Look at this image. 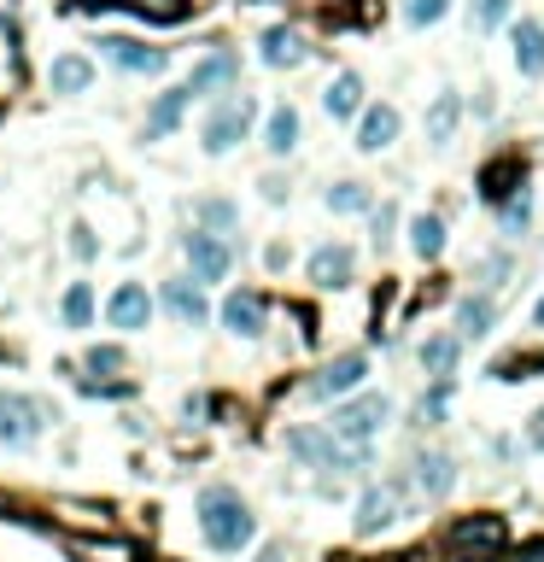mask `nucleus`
<instances>
[{
	"label": "nucleus",
	"instance_id": "nucleus-1",
	"mask_svg": "<svg viewBox=\"0 0 544 562\" xmlns=\"http://www.w3.org/2000/svg\"><path fill=\"white\" fill-rule=\"evenodd\" d=\"M194 516H199V534H206V544L217 557H234L258 539V516H252V504L234 486H206L194 504Z\"/></svg>",
	"mask_w": 544,
	"mask_h": 562
},
{
	"label": "nucleus",
	"instance_id": "nucleus-2",
	"mask_svg": "<svg viewBox=\"0 0 544 562\" xmlns=\"http://www.w3.org/2000/svg\"><path fill=\"white\" fill-rule=\"evenodd\" d=\"M252 117H258V100L252 94H223L206 112V124H199V147H206L211 159H223V152H234L252 135Z\"/></svg>",
	"mask_w": 544,
	"mask_h": 562
},
{
	"label": "nucleus",
	"instance_id": "nucleus-3",
	"mask_svg": "<svg viewBox=\"0 0 544 562\" xmlns=\"http://www.w3.org/2000/svg\"><path fill=\"white\" fill-rule=\"evenodd\" d=\"M504 544H509V521L491 516V509H481V516H456V521L445 527V551L463 557V562H474V557H498Z\"/></svg>",
	"mask_w": 544,
	"mask_h": 562
},
{
	"label": "nucleus",
	"instance_id": "nucleus-4",
	"mask_svg": "<svg viewBox=\"0 0 544 562\" xmlns=\"http://www.w3.org/2000/svg\"><path fill=\"white\" fill-rule=\"evenodd\" d=\"M386 416H393V399H386V393H357V399H346L334 411L328 434L346 439V446H369V439L386 428Z\"/></svg>",
	"mask_w": 544,
	"mask_h": 562
},
{
	"label": "nucleus",
	"instance_id": "nucleus-5",
	"mask_svg": "<svg viewBox=\"0 0 544 562\" xmlns=\"http://www.w3.org/2000/svg\"><path fill=\"white\" fill-rule=\"evenodd\" d=\"M287 451L311 469H363V446H346L328 428H293L287 434Z\"/></svg>",
	"mask_w": 544,
	"mask_h": 562
},
{
	"label": "nucleus",
	"instance_id": "nucleus-6",
	"mask_svg": "<svg viewBox=\"0 0 544 562\" xmlns=\"http://www.w3.org/2000/svg\"><path fill=\"white\" fill-rule=\"evenodd\" d=\"M182 252H188V276L199 287H211V282H229V269H234V246L223 241V234H211V229H194L188 241H182Z\"/></svg>",
	"mask_w": 544,
	"mask_h": 562
},
{
	"label": "nucleus",
	"instance_id": "nucleus-7",
	"mask_svg": "<svg viewBox=\"0 0 544 562\" xmlns=\"http://www.w3.org/2000/svg\"><path fill=\"white\" fill-rule=\"evenodd\" d=\"M42 404L24 393H0V451H24L42 439Z\"/></svg>",
	"mask_w": 544,
	"mask_h": 562
},
{
	"label": "nucleus",
	"instance_id": "nucleus-8",
	"mask_svg": "<svg viewBox=\"0 0 544 562\" xmlns=\"http://www.w3.org/2000/svg\"><path fill=\"white\" fill-rule=\"evenodd\" d=\"M363 375H369V357L363 352H339L334 364H322L311 375V387H304V393H311V399H346V393L363 387Z\"/></svg>",
	"mask_w": 544,
	"mask_h": 562
},
{
	"label": "nucleus",
	"instance_id": "nucleus-9",
	"mask_svg": "<svg viewBox=\"0 0 544 562\" xmlns=\"http://www.w3.org/2000/svg\"><path fill=\"white\" fill-rule=\"evenodd\" d=\"M234 82H241V54H229V47H211V54L188 71V82H182V89H188L194 100H206V94H229Z\"/></svg>",
	"mask_w": 544,
	"mask_h": 562
},
{
	"label": "nucleus",
	"instance_id": "nucleus-10",
	"mask_svg": "<svg viewBox=\"0 0 544 562\" xmlns=\"http://www.w3.org/2000/svg\"><path fill=\"white\" fill-rule=\"evenodd\" d=\"M100 59H112L117 71H129V77H159L170 54L164 47H147V42H135V36H100Z\"/></svg>",
	"mask_w": 544,
	"mask_h": 562
},
{
	"label": "nucleus",
	"instance_id": "nucleus-11",
	"mask_svg": "<svg viewBox=\"0 0 544 562\" xmlns=\"http://www.w3.org/2000/svg\"><path fill=\"white\" fill-rule=\"evenodd\" d=\"M159 305H164V311L182 322V329H206V322H211L206 287H199L194 276H170V282L159 287Z\"/></svg>",
	"mask_w": 544,
	"mask_h": 562
},
{
	"label": "nucleus",
	"instance_id": "nucleus-12",
	"mask_svg": "<svg viewBox=\"0 0 544 562\" xmlns=\"http://www.w3.org/2000/svg\"><path fill=\"white\" fill-rule=\"evenodd\" d=\"M398 509H404V486L398 481H381V486H369L363 492V498H357V534H386V527H393L398 521Z\"/></svg>",
	"mask_w": 544,
	"mask_h": 562
},
{
	"label": "nucleus",
	"instance_id": "nucleus-13",
	"mask_svg": "<svg viewBox=\"0 0 544 562\" xmlns=\"http://www.w3.org/2000/svg\"><path fill=\"white\" fill-rule=\"evenodd\" d=\"M106 322H112V329H124V334L147 329V322H152V294L141 282H117L112 299H106Z\"/></svg>",
	"mask_w": 544,
	"mask_h": 562
},
{
	"label": "nucleus",
	"instance_id": "nucleus-14",
	"mask_svg": "<svg viewBox=\"0 0 544 562\" xmlns=\"http://www.w3.org/2000/svg\"><path fill=\"white\" fill-rule=\"evenodd\" d=\"M521 187H526V159L521 152H504V159H491L481 170V199L486 206H504V199H516Z\"/></svg>",
	"mask_w": 544,
	"mask_h": 562
},
{
	"label": "nucleus",
	"instance_id": "nucleus-15",
	"mask_svg": "<svg viewBox=\"0 0 544 562\" xmlns=\"http://www.w3.org/2000/svg\"><path fill=\"white\" fill-rule=\"evenodd\" d=\"M264 322H269L264 294H252V287H234V294L223 299V329H229V334L258 340V334H264Z\"/></svg>",
	"mask_w": 544,
	"mask_h": 562
},
{
	"label": "nucleus",
	"instance_id": "nucleus-16",
	"mask_svg": "<svg viewBox=\"0 0 544 562\" xmlns=\"http://www.w3.org/2000/svg\"><path fill=\"white\" fill-rule=\"evenodd\" d=\"M194 106V94L188 89H164V94H152V106H147V141H164V135H176L182 129V117H188Z\"/></svg>",
	"mask_w": 544,
	"mask_h": 562
},
{
	"label": "nucleus",
	"instance_id": "nucleus-17",
	"mask_svg": "<svg viewBox=\"0 0 544 562\" xmlns=\"http://www.w3.org/2000/svg\"><path fill=\"white\" fill-rule=\"evenodd\" d=\"M351 269H357V259H351V246H339V241L316 246L311 259H304V276L316 287H351Z\"/></svg>",
	"mask_w": 544,
	"mask_h": 562
},
{
	"label": "nucleus",
	"instance_id": "nucleus-18",
	"mask_svg": "<svg viewBox=\"0 0 544 562\" xmlns=\"http://www.w3.org/2000/svg\"><path fill=\"white\" fill-rule=\"evenodd\" d=\"M258 59L269 65V71H293V65H304V59H311V47H304V36H299V30L276 24V30H264V42H258Z\"/></svg>",
	"mask_w": 544,
	"mask_h": 562
},
{
	"label": "nucleus",
	"instance_id": "nucleus-19",
	"mask_svg": "<svg viewBox=\"0 0 544 562\" xmlns=\"http://www.w3.org/2000/svg\"><path fill=\"white\" fill-rule=\"evenodd\" d=\"M47 89L54 94H89L94 89V59L89 54H59L47 65Z\"/></svg>",
	"mask_w": 544,
	"mask_h": 562
},
{
	"label": "nucleus",
	"instance_id": "nucleus-20",
	"mask_svg": "<svg viewBox=\"0 0 544 562\" xmlns=\"http://www.w3.org/2000/svg\"><path fill=\"white\" fill-rule=\"evenodd\" d=\"M393 141H398V112L393 106H369L363 124H357V147H363V152H386Z\"/></svg>",
	"mask_w": 544,
	"mask_h": 562
},
{
	"label": "nucleus",
	"instance_id": "nucleus-21",
	"mask_svg": "<svg viewBox=\"0 0 544 562\" xmlns=\"http://www.w3.org/2000/svg\"><path fill=\"white\" fill-rule=\"evenodd\" d=\"M451 481H456V463H451L445 451H421L416 457V486L428 492V498H445Z\"/></svg>",
	"mask_w": 544,
	"mask_h": 562
},
{
	"label": "nucleus",
	"instance_id": "nucleus-22",
	"mask_svg": "<svg viewBox=\"0 0 544 562\" xmlns=\"http://www.w3.org/2000/svg\"><path fill=\"white\" fill-rule=\"evenodd\" d=\"M509 42H516V65H521V71L526 77H544V24L539 19H521Z\"/></svg>",
	"mask_w": 544,
	"mask_h": 562
},
{
	"label": "nucleus",
	"instance_id": "nucleus-23",
	"mask_svg": "<svg viewBox=\"0 0 544 562\" xmlns=\"http://www.w3.org/2000/svg\"><path fill=\"white\" fill-rule=\"evenodd\" d=\"M456 357H463V340H456V334H433V340H421V369H428L433 381H451Z\"/></svg>",
	"mask_w": 544,
	"mask_h": 562
},
{
	"label": "nucleus",
	"instance_id": "nucleus-24",
	"mask_svg": "<svg viewBox=\"0 0 544 562\" xmlns=\"http://www.w3.org/2000/svg\"><path fill=\"white\" fill-rule=\"evenodd\" d=\"M264 147L276 152V159H287V152L299 147V112L293 106H276L264 117Z\"/></svg>",
	"mask_w": 544,
	"mask_h": 562
},
{
	"label": "nucleus",
	"instance_id": "nucleus-25",
	"mask_svg": "<svg viewBox=\"0 0 544 562\" xmlns=\"http://www.w3.org/2000/svg\"><path fill=\"white\" fill-rule=\"evenodd\" d=\"M322 106H328V117H357V106H363V77L339 71L328 82V94H322Z\"/></svg>",
	"mask_w": 544,
	"mask_h": 562
},
{
	"label": "nucleus",
	"instance_id": "nucleus-26",
	"mask_svg": "<svg viewBox=\"0 0 544 562\" xmlns=\"http://www.w3.org/2000/svg\"><path fill=\"white\" fill-rule=\"evenodd\" d=\"M59 317H65V329H94V287H89V282H71V287H65Z\"/></svg>",
	"mask_w": 544,
	"mask_h": 562
},
{
	"label": "nucleus",
	"instance_id": "nucleus-27",
	"mask_svg": "<svg viewBox=\"0 0 544 562\" xmlns=\"http://www.w3.org/2000/svg\"><path fill=\"white\" fill-rule=\"evenodd\" d=\"M481 334H491V299L468 294L463 305H456V340H481Z\"/></svg>",
	"mask_w": 544,
	"mask_h": 562
},
{
	"label": "nucleus",
	"instance_id": "nucleus-28",
	"mask_svg": "<svg viewBox=\"0 0 544 562\" xmlns=\"http://www.w3.org/2000/svg\"><path fill=\"white\" fill-rule=\"evenodd\" d=\"M456 124H463V100H456V94H439L433 112H428V141L445 147L451 135H456Z\"/></svg>",
	"mask_w": 544,
	"mask_h": 562
},
{
	"label": "nucleus",
	"instance_id": "nucleus-29",
	"mask_svg": "<svg viewBox=\"0 0 544 562\" xmlns=\"http://www.w3.org/2000/svg\"><path fill=\"white\" fill-rule=\"evenodd\" d=\"M410 246L421 252V259H439V252H445V217H439V211H421L416 223H410Z\"/></svg>",
	"mask_w": 544,
	"mask_h": 562
},
{
	"label": "nucleus",
	"instance_id": "nucleus-30",
	"mask_svg": "<svg viewBox=\"0 0 544 562\" xmlns=\"http://www.w3.org/2000/svg\"><path fill=\"white\" fill-rule=\"evenodd\" d=\"M375 199H369V187L363 182H334L328 187V211H339V217H363Z\"/></svg>",
	"mask_w": 544,
	"mask_h": 562
},
{
	"label": "nucleus",
	"instance_id": "nucleus-31",
	"mask_svg": "<svg viewBox=\"0 0 544 562\" xmlns=\"http://www.w3.org/2000/svg\"><path fill=\"white\" fill-rule=\"evenodd\" d=\"M194 217H199V223H206L211 234H229L234 223H241V211H234V199H199V206H194Z\"/></svg>",
	"mask_w": 544,
	"mask_h": 562
},
{
	"label": "nucleus",
	"instance_id": "nucleus-32",
	"mask_svg": "<svg viewBox=\"0 0 544 562\" xmlns=\"http://www.w3.org/2000/svg\"><path fill=\"white\" fill-rule=\"evenodd\" d=\"M141 19H152V24H182L188 19V0H129Z\"/></svg>",
	"mask_w": 544,
	"mask_h": 562
},
{
	"label": "nucleus",
	"instance_id": "nucleus-33",
	"mask_svg": "<svg viewBox=\"0 0 544 562\" xmlns=\"http://www.w3.org/2000/svg\"><path fill=\"white\" fill-rule=\"evenodd\" d=\"M468 12H474V30H481V36H491V30H498L509 12H516V0H474Z\"/></svg>",
	"mask_w": 544,
	"mask_h": 562
},
{
	"label": "nucleus",
	"instance_id": "nucleus-34",
	"mask_svg": "<svg viewBox=\"0 0 544 562\" xmlns=\"http://www.w3.org/2000/svg\"><path fill=\"white\" fill-rule=\"evenodd\" d=\"M451 12V0H410V7H404V24L410 30H428V24H439Z\"/></svg>",
	"mask_w": 544,
	"mask_h": 562
},
{
	"label": "nucleus",
	"instance_id": "nucleus-35",
	"mask_svg": "<svg viewBox=\"0 0 544 562\" xmlns=\"http://www.w3.org/2000/svg\"><path fill=\"white\" fill-rule=\"evenodd\" d=\"M526 211H533V194L521 187L516 199H504V206H498V223H504L509 234H521V229H526Z\"/></svg>",
	"mask_w": 544,
	"mask_h": 562
},
{
	"label": "nucleus",
	"instance_id": "nucleus-36",
	"mask_svg": "<svg viewBox=\"0 0 544 562\" xmlns=\"http://www.w3.org/2000/svg\"><path fill=\"white\" fill-rule=\"evenodd\" d=\"M89 369L94 375H117V369H124V346H94L89 352Z\"/></svg>",
	"mask_w": 544,
	"mask_h": 562
},
{
	"label": "nucleus",
	"instance_id": "nucleus-37",
	"mask_svg": "<svg viewBox=\"0 0 544 562\" xmlns=\"http://www.w3.org/2000/svg\"><path fill=\"white\" fill-rule=\"evenodd\" d=\"M71 252H77V259H94V252H100V241H94L89 223H71Z\"/></svg>",
	"mask_w": 544,
	"mask_h": 562
},
{
	"label": "nucleus",
	"instance_id": "nucleus-38",
	"mask_svg": "<svg viewBox=\"0 0 544 562\" xmlns=\"http://www.w3.org/2000/svg\"><path fill=\"white\" fill-rule=\"evenodd\" d=\"M509 269H516V259H509V252H504V259H486V287H504Z\"/></svg>",
	"mask_w": 544,
	"mask_h": 562
},
{
	"label": "nucleus",
	"instance_id": "nucleus-39",
	"mask_svg": "<svg viewBox=\"0 0 544 562\" xmlns=\"http://www.w3.org/2000/svg\"><path fill=\"white\" fill-rule=\"evenodd\" d=\"M375 246H393V206L375 211Z\"/></svg>",
	"mask_w": 544,
	"mask_h": 562
},
{
	"label": "nucleus",
	"instance_id": "nucleus-40",
	"mask_svg": "<svg viewBox=\"0 0 544 562\" xmlns=\"http://www.w3.org/2000/svg\"><path fill=\"white\" fill-rule=\"evenodd\" d=\"M526 439H533V451H544V411L526 416Z\"/></svg>",
	"mask_w": 544,
	"mask_h": 562
},
{
	"label": "nucleus",
	"instance_id": "nucleus-41",
	"mask_svg": "<svg viewBox=\"0 0 544 562\" xmlns=\"http://www.w3.org/2000/svg\"><path fill=\"white\" fill-rule=\"evenodd\" d=\"M264 199H269V206H281V199H287V182H281V176H264Z\"/></svg>",
	"mask_w": 544,
	"mask_h": 562
},
{
	"label": "nucleus",
	"instance_id": "nucleus-42",
	"mask_svg": "<svg viewBox=\"0 0 544 562\" xmlns=\"http://www.w3.org/2000/svg\"><path fill=\"white\" fill-rule=\"evenodd\" d=\"M252 562H287V551H281V544H264V551L252 557Z\"/></svg>",
	"mask_w": 544,
	"mask_h": 562
},
{
	"label": "nucleus",
	"instance_id": "nucleus-43",
	"mask_svg": "<svg viewBox=\"0 0 544 562\" xmlns=\"http://www.w3.org/2000/svg\"><path fill=\"white\" fill-rule=\"evenodd\" d=\"M521 562H544V539H539V544H526V551H521Z\"/></svg>",
	"mask_w": 544,
	"mask_h": 562
},
{
	"label": "nucleus",
	"instance_id": "nucleus-44",
	"mask_svg": "<svg viewBox=\"0 0 544 562\" xmlns=\"http://www.w3.org/2000/svg\"><path fill=\"white\" fill-rule=\"evenodd\" d=\"M533 322H539V329H544V299H539V305H533Z\"/></svg>",
	"mask_w": 544,
	"mask_h": 562
},
{
	"label": "nucleus",
	"instance_id": "nucleus-45",
	"mask_svg": "<svg viewBox=\"0 0 544 562\" xmlns=\"http://www.w3.org/2000/svg\"><path fill=\"white\" fill-rule=\"evenodd\" d=\"M246 7H269V0H246Z\"/></svg>",
	"mask_w": 544,
	"mask_h": 562
},
{
	"label": "nucleus",
	"instance_id": "nucleus-46",
	"mask_svg": "<svg viewBox=\"0 0 544 562\" xmlns=\"http://www.w3.org/2000/svg\"><path fill=\"white\" fill-rule=\"evenodd\" d=\"M334 562H351V557H334Z\"/></svg>",
	"mask_w": 544,
	"mask_h": 562
}]
</instances>
